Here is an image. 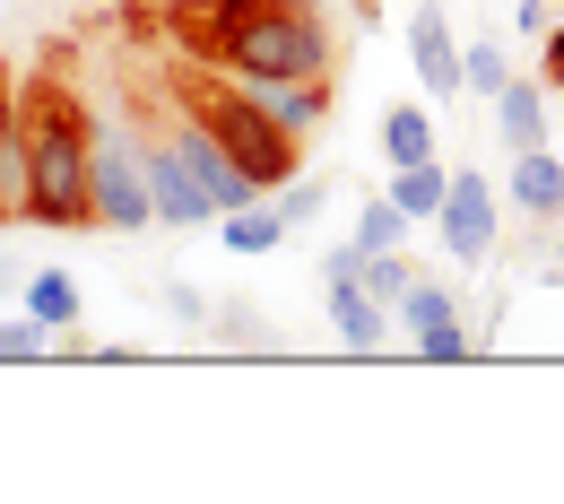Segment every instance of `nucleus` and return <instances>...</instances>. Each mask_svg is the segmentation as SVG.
<instances>
[{"label":"nucleus","instance_id":"f257e3e1","mask_svg":"<svg viewBox=\"0 0 564 504\" xmlns=\"http://www.w3.org/2000/svg\"><path fill=\"white\" fill-rule=\"evenodd\" d=\"M165 35L183 62L235 71L243 87L330 78V18L313 0H165Z\"/></svg>","mask_w":564,"mask_h":504},{"label":"nucleus","instance_id":"f03ea898","mask_svg":"<svg viewBox=\"0 0 564 504\" xmlns=\"http://www.w3.org/2000/svg\"><path fill=\"white\" fill-rule=\"evenodd\" d=\"M9 210L26 226L78 235L96 226V114L62 78H18V165H9Z\"/></svg>","mask_w":564,"mask_h":504},{"label":"nucleus","instance_id":"7ed1b4c3","mask_svg":"<svg viewBox=\"0 0 564 504\" xmlns=\"http://www.w3.org/2000/svg\"><path fill=\"white\" fill-rule=\"evenodd\" d=\"M165 96H174L183 114H200L217 140H226V157H235V165H243L261 192L295 183V165H304V140H295L279 114L261 105V87H243L235 71H209V62H183V71H165Z\"/></svg>","mask_w":564,"mask_h":504},{"label":"nucleus","instance_id":"20e7f679","mask_svg":"<svg viewBox=\"0 0 564 504\" xmlns=\"http://www.w3.org/2000/svg\"><path fill=\"white\" fill-rule=\"evenodd\" d=\"M96 226L113 235H148L156 201H148V148L122 122H96Z\"/></svg>","mask_w":564,"mask_h":504},{"label":"nucleus","instance_id":"39448f33","mask_svg":"<svg viewBox=\"0 0 564 504\" xmlns=\"http://www.w3.org/2000/svg\"><path fill=\"white\" fill-rule=\"evenodd\" d=\"M434 235H443V261H460V270H478L495 253V235H503V192H495L478 165H452V192H443V210H434Z\"/></svg>","mask_w":564,"mask_h":504},{"label":"nucleus","instance_id":"423d86ee","mask_svg":"<svg viewBox=\"0 0 564 504\" xmlns=\"http://www.w3.org/2000/svg\"><path fill=\"white\" fill-rule=\"evenodd\" d=\"M391 322H400V340H409L425 365H460L469 348H478V340L460 331V296L443 288V279H425V270H417V288L391 304Z\"/></svg>","mask_w":564,"mask_h":504},{"label":"nucleus","instance_id":"0eeeda50","mask_svg":"<svg viewBox=\"0 0 564 504\" xmlns=\"http://www.w3.org/2000/svg\"><path fill=\"white\" fill-rule=\"evenodd\" d=\"M409 62H417V87L434 105H452V96L469 87V44L452 35L443 0H417V18H409Z\"/></svg>","mask_w":564,"mask_h":504},{"label":"nucleus","instance_id":"6e6552de","mask_svg":"<svg viewBox=\"0 0 564 504\" xmlns=\"http://www.w3.org/2000/svg\"><path fill=\"white\" fill-rule=\"evenodd\" d=\"M330 331H339L348 357H382L391 348V304L365 288L356 270H330Z\"/></svg>","mask_w":564,"mask_h":504},{"label":"nucleus","instance_id":"1a4fd4ad","mask_svg":"<svg viewBox=\"0 0 564 504\" xmlns=\"http://www.w3.org/2000/svg\"><path fill=\"white\" fill-rule=\"evenodd\" d=\"M512 210L521 217H564V157L556 148H512Z\"/></svg>","mask_w":564,"mask_h":504},{"label":"nucleus","instance_id":"9d476101","mask_svg":"<svg viewBox=\"0 0 564 504\" xmlns=\"http://www.w3.org/2000/svg\"><path fill=\"white\" fill-rule=\"evenodd\" d=\"M495 140L503 148H547V78H503L495 87Z\"/></svg>","mask_w":564,"mask_h":504},{"label":"nucleus","instance_id":"9b49d317","mask_svg":"<svg viewBox=\"0 0 564 504\" xmlns=\"http://www.w3.org/2000/svg\"><path fill=\"white\" fill-rule=\"evenodd\" d=\"M330 96H339L330 78H270V87H261V105L279 114V122L295 131V140H313V131L330 122Z\"/></svg>","mask_w":564,"mask_h":504},{"label":"nucleus","instance_id":"f8f14e48","mask_svg":"<svg viewBox=\"0 0 564 504\" xmlns=\"http://www.w3.org/2000/svg\"><path fill=\"white\" fill-rule=\"evenodd\" d=\"M286 235H295V226L279 217V201H252V210H226V217H217V244H226V253H243V261L279 253Z\"/></svg>","mask_w":564,"mask_h":504},{"label":"nucleus","instance_id":"ddd939ff","mask_svg":"<svg viewBox=\"0 0 564 504\" xmlns=\"http://www.w3.org/2000/svg\"><path fill=\"white\" fill-rule=\"evenodd\" d=\"M382 157H391V165H425V157H443L434 114H425V105H391V114H382Z\"/></svg>","mask_w":564,"mask_h":504},{"label":"nucleus","instance_id":"4468645a","mask_svg":"<svg viewBox=\"0 0 564 504\" xmlns=\"http://www.w3.org/2000/svg\"><path fill=\"white\" fill-rule=\"evenodd\" d=\"M443 192H452V174H443V157H425V165H391V201L417 217V226H434V210H443Z\"/></svg>","mask_w":564,"mask_h":504},{"label":"nucleus","instance_id":"2eb2a0df","mask_svg":"<svg viewBox=\"0 0 564 504\" xmlns=\"http://www.w3.org/2000/svg\"><path fill=\"white\" fill-rule=\"evenodd\" d=\"M409 235H417V217L400 210L391 192H365V210H356V244H365V253H400Z\"/></svg>","mask_w":564,"mask_h":504},{"label":"nucleus","instance_id":"dca6fc26","mask_svg":"<svg viewBox=\"0 0 564 504\" xmlns=\"http://www.w3.org/2000/svg\"><path fill=\"white\" fill-rule=\"evenodd\" d=\"M26 313H35L44 331H70L78 322V279L70 270H26Z\"/></svg>","mask_w":564,"mask_h":504},{"label":"nucleus","instance_id":"f3484780","mask_svg":"<svg viewBox=\"0 0 564 504\" xmlns=\"http://www.w3.org/2000/svg\"><path fill=\"white\" fill-rule=\"evenodd\" d=\"M356 279L382 296V304H400V296L417 288V261H409V244H400V253H365V244H356Z\"/></svg>","mask_w":564,"mask_h":504},{"label":"nucleus","instance_id":"a211bd4d","mask_svg":"<svg viewBox=\"0 0 564 504\" xmlns=\"http://www.w3.org/2000/svg\"><path fill=\"white\" fill-rule=\"evenodd\" d=\"M9 165H18V71L0 62V226H18V210H9Z\"/></svg>","mask_w":564,"mask_h":504},{"label":"nucleus","instance_id":"6ab92c4d","mask_svg":"<svg viewBox=\"0 0 564 504\" xmlns=\"http://www.w3.org/2000/svg\"><path fill=\"white\" fill-rule=\"evenodd\" d=\"M270 201H279V217H286V226H313V217L330 210V183H322V174H304V183H279Z\"/></svg>","mask_w":564,"mask_h":504},{"label":"nucleus","instance_id":"aec40b11","mask_svg":"<svg viewBox=\"0 0 564 504\" xmlns=\"http://www.w3.org/2000/svg\"><path fill=\"white\" fill-rule=\"evenodd\" d=\"M53 348V331L35 322V313H18V322H0V365H35Z\"/></svg>","mask_w":564,"mask_h":504},{"label":"nucleus","instance_id":"412c9836","mask_svg":"<svg viewBox=\"0 0 564 504\" xmlns=\"http://www.w3.org/2000/svg\"><path fill=\"white\" fill-rule=\"evenodd\" d=\"M165 313H174L183 331H217V304L192 288V279H174V288H165Z\"/></svg>","mask_w":564,"mask_h":504},{"label":"nucleus","instance_id":"4be33fe9","mask_svg":"<svg viewBox=\"0 0 564 504\" xmlns=\"http://www.w3.org/2000/svg\"><path fill=\"white\" fill-rule=\"evenodd\" d=\"M503 78H512V62H503V44H495V35H478V44H469V87H478V96H495Z\"/></svg>","mask_w":564,"mask_h":504},{"label":"nucleus","instance_id":"5701e85b","mask_svg":"<svg viewBox=\"0 0 564 504\" xmlns=\"http://www.w3.org/2000/svg\"><path fill=\"white\" fill-rule=\"evenodd\" d=\"M539 78H547V96H564V18L539 35Z\"/></svg>","mask_w":564,"mask_h":504},{"label":"nucleus","instance_id":"b1692460","mask_svg":"<svg viewBox=\"0 0 564 504\" xmlns=\"http://www.w3.org/2000/svg\"><path fill=\"white\" fill-rule=\"evenodd\" d=\"M547 26H556V9H547V0H512V35H521V44H539Z\"/></svg>","mask_w":564,"mask_h":504},{"label":"nucleus","instance_id":"393cba45","mask_svg":"<svg viewBox=\"0 0 564 504\" xmlns=\"http://www.w3.org/2000/svg\"><path fill=\"white\" fill-rule=\"evenodd\" d=\"M0 296H26V270H18L9 253H0Z\"/></svg>","mask_w":564,"mask_h":504},{"label":"nucleus","instance_id":"a878e982","mask_svg":"<svg viewBox=\"0 0 564 504\" xmlns=\"http://www.w3.org/2000/svg\"><path fill=\"white\" fill-rule=\"evenodd\" d=\"M356 18H365V26H382V0H348Z\"/></svg>","mask_w":564,"mask_h":504},{"label":"nucleus","instance_id":"bb28decb","mask_svg":"<svg viewBox=\"0 0 564 504\" xmlns=\"http://www.w3.org/2000/svg\"><path fill=\"white\" fill-rule=\"evenodd\" d=\"M547 279H564V235H556V253H547Z\"/></svg>","mask_w":564,"mask_h":504}]
</instances>
